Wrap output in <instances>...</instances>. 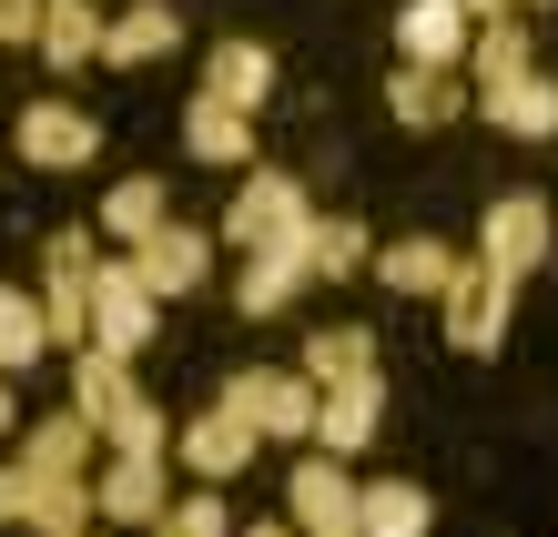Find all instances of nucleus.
Returning <instances> with one entry per match:
<instances>
[{
  "label": "nucleus",
  "instance_id": "f257e3e1",
  "mask_svg": "<svg viewBox=\"0 0 558 537\" xmlns=\"http://www.w3.org/2000/svg\"><path fill=\"white\" fill-rule=\"evenodd\" d=\"M72 406H82V426L102 436L112 456H173V426H162V406L133 386V355L82 345L72 355Z\"/></svg>",
  "mask_w": 558,
  "mask_h": 537
},
{
  "label": "nucleus",
  "instance_id": "f03ea898",
  "mask_svg": "<svg viewBox=\"0 0 558 537\" xmlns=\"http://www.w3.org/2000/svg\"><path fill=\"white\" fill-rule=\"evenodd\" d=\"M305 223H315L305 183L275 173V162H244V193L223 204V244H234V254H265V244H294Z\"/></svg>",
  "mask_w": 558,
  "mask_h": 537
},
{
  "label": "nucleus",
  "instance_id": "7ed1b4c3",
  "mask_svg": "<svg viewBox=\"0 0 558 537\" xmlns=\"http://www.w3.org/2000/svg\"><path fill=\"white\" fill-rule=\"evenodd\" d=\"M214 406H234L265 447H275V436H284V447H294V436H315V386H305V365H244V376H223Z\"/></svg>",
  "mask_w": 558,
  "mask_h": 537
},
{
  "label": "nucleus",
  "instance_id": "20e7f679",
  "mask_svg": "<svg viewBox=\"0 0 558 537\" xmlns=\"http://www.w3.org/2000/svg\"><path fill=\"white\" fill-rule=\"evenodd\" d=\"M437 305H447V345H457V355H498V345H508V305H518V284H508V274H487L477 254H457V274H447Z\"/></svg>",
  "mask_w": 558,
  "mask_h": 537
},
{
  "label": "nucleus",
  "instance_id": "39448f33",
  "mask_svg": "<svg viewBox=\"0 0 558 537\" xmlns=\"http://www.w3.org/2000/svg\"><path fill=\"white\" fill-rule=\"evenodd\" d=\"M82 305H92V345H102V355H143L153 345V294H143V274H133V264H122V254H102V264H92V294H82Z\"/></svg>",
  "mask_w": 558,
  "mask_h": 537
},
{
  "label": "nucleus",
  "instance_id": "423d86ee",
  "mask_svg": "<svg viewBox=\"0 0 558 537\" xmlns=\"http://www.w3.org/2000/svg\"><path fill=\"white\" fill-rule=\"evenodd\" d=\"M11 152L41 162V173H82V162H102V122H92L82 102H21Z\"/></svg>",
  "mask_w": 558,
  "mask_h": 537
},
{
  "label": "nucleus",
  "instance_id": "0eeeda50",
  "mask_svg": "<svg viewBox=\"0 0 558 537\" xmlns=\"http://www.w3.org/2000/svg\"><path fill=\"white\" fill-rule=\"evenodd\" d=\"M477 264H487V274H508V284H529L538 264H548V204H538V193H498V204H487Z\"/></svg>",
  "mask_w": 558,
  "mask_h": 537
},
{
  "label": "nucleus",
  "instance_id": "6e6552de",
  "mask_svg": "<svg viewBox=\"0 0 558 537\" xmlns=\"http://www.w3.org/2000/svg\"><path fill=\"white\" fill-rule=\"evenodd\" d=\"M122 264L143 274L153 305H173V294H204V284H214V233H193V223H153Z\"/></svg>",
  "mask_w": 558,
  "mask_h": 537
},
{
  "label": "nucleus",
  "instance_id": "1a4fd4ad",
  "mask_svg": "<svg viewBox=\"0 0 558 537\" xmlns=\"http://www.w3.org/2000/svg\"><path fill=\"white\" fill-rule=\"evenodd\" d=\"M254 447H265V436H254L234 406H204L193 426H173V456H183V477H193V487H223V477H244V466H254Z\"/></svg>",
  "mask_w": 558,
  "mask_h": 537
},
{
  "label": "nucleus",
  "instance_id": "9d476101",
  "mask_svg": "<svg viewBox=\"0 0 558 537\" xmlns=\"http://www.w3.org/2000/svg\"><path fill=\"white\" fill-rule=\"evenodd\" d=\"M284 517L305 527V537H355V477H345V456H294Z\"/></svg>",
  "mask_w": 558,
  "mask_h": 537
},
{
  "label": "nucleus",
  "instance_id": "9b49d317",
  "mask_svg": "<svg viewBox=\"0 0 558 537\" xmlns=\"http://www.w3.org/2000/svg\"><path fill=\"white\" fill-rule=\"evenodd\" d=\"M162 456H102V477H92V527H153L162 517Z\"/></svg>",
  "mask_w": 558,
  "mask_h": 537
},
{
  "label": "nucleus",
  "instance_id": "f8f14e48",
  "mask_svg": "<svg viewBox=\"0 0 558 537\" xmlns=\"http://www.w3.org/2000/svg\"><path fill=\"white\" fill-rule=\"evenodd\" d=\"M376 416H386V376L325 386V395H315V456H366V447H376Z\"/></svg>",
  "mask_w": 558,
  "mask_h": 537
},
{
  "label": "nucleus",
  "instance_id": "ddd939ff",
  "mask_svg": "<svg viewBox=\"0 0 558 537\" xmlns=\"http://www.w3.org/2000/svg\"><path fill=\"white\" fill-rule=\"evenodd\" d=\"M468 11H457V0H407L397 11V51L416 61V72H457V61H468Z\"/></svg>",
  "mask_w": 558,
  "mask_h": 537
},
{
  "label": "nucleus",
  "instance_id": "4468645a",
  "mask_svg": "<svg viewBox=\"0 0 558 537\" xmlns=\"http://www.w3.org/2000/svg\"><path fill=\"white\" fill-rule=\"evenodd\" d=\"M183 152L204 162V173H214V162H223V173H244V162H254V112L193 91V102H183Z\"/></svg>",
  "mask_w": 558,
  "mask_h": 537
},
{
  "label": "nucleus",
  "instance_id": "2eb2a0df",
  "mask_svg": "<svg viewBox=\"0 0 558 537\" xmlns=\"http://www.w3.org/2000/svg\"><path fill=\"white\" fill-rule=\"evenodd\" d=\"M305 284H315V254H305V233H294V244L244 254V274H234V305H244V315H284Z\"/></svg>",
  "mask_w": 558,
  "mask_h": 537
},
{
  "label": "nucleus",
  "instance_id": "dca6fc26",
  "mask_svg": "<svg viewBox=\"0 0 558 537\" xmlns=\"http://www.w3.org/2000/svg\"><path fill=\"white\" fill-rule=\"evenodd\" d=\"M366 274H376L386 294H447L457 244H437V233H397V244H376V254H366Z\"/></svg>",
  "mask_w": 558,
  "mask_h": 537
},
{
  "label": "nucleus",
  "instance_id": "f3484780",
  "mask_svg": "<svg viewBox=\"0 0 558 537\" xmlns=\"http://www.w3.org/2000/svg\"><path fill=\"white\" fill-rule=\"evenodd\" d=\"M92 456H102V436L82 426V406H61V416H31V426H21V466H31V477H82Z\"/></svg>",
  "mask_w": 558,
  "mask_h": 537
},
{
  "label": "nucleus",
  "instance_id": "a211bd4d",
  "mask_svg": "<svg viewBox=\"0 0 558 537\" xmlns=\"http://www.w3.org/2000/svg\"><path fill=\"white\" fill-rule=\"evenodd\" d=\"M294 365H305V386H315V395H325V386H366V376H386V365H376V334H366V325H315Z\"/></svg>",
  "mask_w": 558,
  "mask_h": 537
},
{
  "label": "nucleus",
  "instance_id": "6ab92c4d",
  "mask_svg": "<svg viewBox=\"0 0 558 537\" xmlns=\"http://www.w3.org/2000/svg\"><path fill=\"white\" fill-rule=\"evenodd\" d=\"M183 41V11L173 0H122V11L102 21V61H122V72H133V61H162Z\"/></svg>",
  "mask_w": 558,
  "mask_h": 537
},
{
  "label": "nucleus",
  "instance_id": "aec40b11",
  "mask_svg": "<svg viewBox=\"0 0 558 537\" xmlns=\"http://www.w3.org/2000/svg\"><path fill=\"white\" fill-rule=\"evenodd\" d=\"M477 112L508 132V143H548L558 132V82H538V72H518V82H487L477 91Z\"/></svg>",
  "mask_w": 558,
  "mask_h": 537
},
{
  "label": "nucleus",
  "instance_id": "412c9836",
  "mask_svg": "<svg viewBox=\"0 0 558 537\" xmlns=\"http://www.w3.org/2000/svg\"><path fill=\"white\" fill-rule=\"evenodd\" d=\"M31 51H41L51 72H82V61H102V11H92V0H41V21H31Z\"/></svg>",
  "mask_w": 558,
  "mask_h": 537
},
{
  "label": "nucleus",
  "instance_id": "4be33fe9",
  "mask_svg": "<svg viewBox=\"0 0 558 537\" xmlns=\"http://www.w3.org/2000/svg\"><path fill=\"white\" fill-rule=\"evenodd\" d=\"M437 527V497L407 487V477H376V487H355V537H426Z\"/></svg>",
  "mask_w": 558,
  "mask_h": 537
},
{
  "label": "nucleus",
  "instance_id": "5701e85b",
  "mask_svg": "<svg viewBox=\"0 0 558 537\" xmlns=\"http://www.w3.org/2000/svg\"><path fill=\"white\" fill-rule=\"evenodd\" d=\"M204 91H214V102H234V112H265L275 102V51L265 41H223L204 61Z\"/></svg>",
  "mask_w": 558,
  "mask_h": 537
},
{
  "label": "nucleus",
  "instance_id": "b1692460",
  "mask_svg": "<svg viewBox=\"0 0 558 537\" xmlns=\"http://www.w3.org/2000/svg\"><path fill=\"white\" fill-rule=\"evenodd\" d=\"M457 102H468V82H457V72H416V61H397V82H386V112H397L407 132L457 122Z\"/></svg>",
  "mask_w": 558,
  "mask_h": 537
},
{
  "label": "nucleus",
  "instance_id": "393cba45",
  "mask_svg": "<svg viewBox=\"0 0 558 537\" xmlns=\"http://www.w3.org/2000/svg\"><path fill=\"white\" fill-rule=\"evenodd\" d=\"M518 72H538V61H529V21H518V11H508V21H477V30H468V61H457V82L487 91V82H518Z\"/></svg>",
  "mask_w": 558,
  "mask_h": 537
},
{
  "label": "nucleus",
  "instance_id": "a878e982",
  "mask_svg": "<svg viewBox=\"0 0 558 537\" xmlns=\"http://www.w3.org/2000/svg\"><path fill=\"white\" fill-rule=\"evenodd\" d=\"M153 223H173V193H162L153 173H133V183H112V193H102V213H92V233H112V244H143Z\"/></svg>",
  "mask_w": 558,
  "mask_h": 537
},
{
  "label": "nucleus",
  "instance_id": "bb28decb",
  "mask_svg": "<svg viewBox=\"0 0 558 537\" xmlns=\"http://www.w3.org/2000/svg\"><path fill=\"white\" fill-rule=\"evenodd\" d=\"M305 254H315V284H345V274H366L376 233L355 223V213H315V223H305Z\"/></svg>",
  "mask_w": 558,
  "mask_h": 537
},
{
  "label": "nucleus",
  "instance_id": "cd10ccee",
  "mask_svg": "<svg viewBox=\"0 0 558 537\" xmlns=\"http://www.w3.org/2000/svg\"><path fill=\"white\" fill-rule=\"evenodd\" d=\"M21 527H31V537H82V527H92V487H82V477H31Z\"/></svg>",
  "mask_w": 558,
  "mask_h": 537
},
{
  "label": "nucleus",
  "instance_id": "c85d7f7f",
  "mask_svg": "<svg viewBox=\"0 0 558 537\" xmlns=\"http://www.w3.org/2000/svg\"><path fill=\"white\" fill-rule=\"evenodd\" d=\"M143 537H234V508H223V487H183V497H162V517Z\"/></svg>",
  "mask_w": 558,
  "mask_h": 537
},
{
  "label": "nucleus",
  "instance_id": "c756f323",
  "mask_svg": "<svg viewBox=\"0 0 558 537\" xmlns=\"http://www.w3.org/2000/svg\"><path fill=\"white\" fill-rule=\"evenodd\" d=\"M31 355H51V334H41V294L0 284V376H21Z\"/></svg>",
  "mask_w": 558,
  "mask_h": 537
},
{
  "label": "nucleus",
  "instance_id": "7c9ffc66",
  "mask_svg": "<svg viewBox=\"0 0 558 537\" xmlns=\"http://www.w3.org/2000/svg\"><path fill=\"white\" fill-rule=\"evenodd\" d=\"M31 21H41V0H0V51L31 41Z\"/></svg>",
  "mask_w": 558,
  "mask_h": 537
},
{
  "label": "nucleus",
  "instance_id": "2f4dec72",
  "mask_svg": "<svg viewBox=\"0 0 558 537\" xmlns=\"http://www.w3.org/2000/svg\"><path fill=\"white\" fill-rule=\"evenodd\" d=\"M21 497H31V466H0V527H21Z\"/></svg>",
  "mask_w": 558,
  "mask_h": 537
},
{
  "label": "nucleus",
  "instance_id": "473e14b6",
  "mask_svg": "<svg viewBox=\"0 0 558 537\" xmlns=\"http://www.w3.org/2000/svg\"><path fill=\"white\" fill-rule=\"evenodd\" d=\"M457 11H468V21H508L518 0H457Z\"/></svg>",
  "mask_w": 558,
  "mask_h": 537
},
{
  "label": "nucleus",
  "instance_id": "72a5a7b5",
  "mask_svg": "<svg viewBox=\"0 0 558 537\" xmlns=\"http://www.w3.org/2000/svg\"><path fill=\"white\" fill-rule=\"evenodd\" d=\"M0 436H21V395H11V376H0Z\"/></svg>",
  "mask_w": 558,
  "mask_h": 537
},
{
  "label": "nucleus",
  "instance_id": "f704fd0d",
  "mask_svg": "<svg viewBox=\"0 0 558 537\" xmlns=\"http://www.w3.org/2000/svg\"><path fill=\"white\" fill-rule=\"evenodd\" d=\"M244 537H305V527H294V517H254Z\"/></svg>",
  "mask_w": 558,
  "mask_h": 537
},
{
  "label": "nucleus",
  "instance_id": "c9c22d12",
  "mask_svg": "<svg viewBox=\"0 0 558 537\" xmlns=\"http://www.w3.org/2000/svg\"><path fill=\"white\" fill-rule=\"evenodd\" d=\"M518 11H558V0H518Z\"/></svg>",
  "mask_w": 558,
  "mask_h": 537
},
{
  "label": "nucleus",
  "instance_id": "e433bc0d",
  "mask_svg": "<svg viewBox=\"0 0 558 537\" xmlns=\"http://www.w3.org/2000/svg\"><path fill=\"white\" fill-rule=\"evenodd\" d=\"M82 537H92V527H82Z\"/></svg>",
  "mask_w": 558,
  "mask_h": 537
}]
</instances>
